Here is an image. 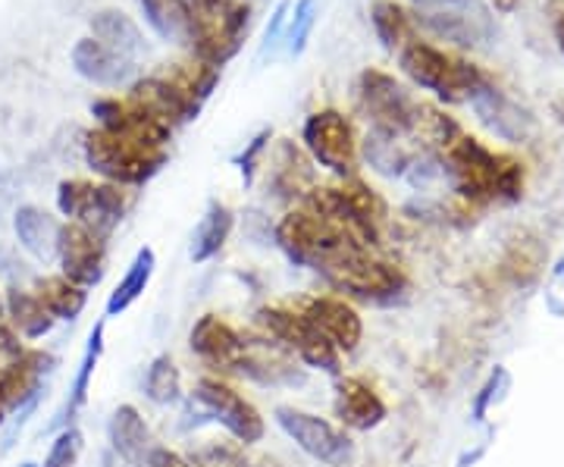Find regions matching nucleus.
<instances>
[{
	"instance_id": "393cba45",
	"label": "nucleus",
	"mask_w": 564,
	"mask_h": 467,
	"mask_svg": "<svg viewBox=\"0 0 564 467\" xmlns=\"http://www.w3.org/2000/svg\"><path fill=\"white\" fill-rule=\"evenodd\" d=\"M13 229H17V239L20 245L39 261H51L57 258V232H61V224L41 210L35 204H22L13 217Z\"/></svg>"
},
{
	"instance_id": "b1692460",
	"label": "nucleus",
	"mask_w": 564,
	"mask_h": 467,
	"mask_svg": "<svg viewBox=\"0 0 564 467\" xmlns=\"http://www.w3.org/2000/svg\"><path fill=\"white\" fill-rule=\"evenodd\" d=\"M3 317L25 343L51 336V329L57 326V321L47 314V307L39 302V295L29 292V289H20V285H10L3 292Z\"/></svg>"
},
{
	"instance_id": "c756f323",
	"label": "nucleus",
	"mask_w": 564,
	"mask_h": 467,
	"mask_svg": "<svg viewBox=\"0 0 564 467\" xmlns=\"http://www.w3.org/2000/svg\"><path fill=\"white\" fill-rule=\"evenodd\" d=\"M39 302L47 307V314L54 321H76L85 305H88V289L69 283L63 273H47V276H39L35 280V289Z\"/></svg>"
},
{
	"instance_id": "a19ab883",
	"label": "nucleus",
	"mask_w": 564,
	"mask_h": 467,
	"mask_svg": "<svg viewBox=\"0 0 564 467\" xmlns=\"http://www.w3.org/2000/svg\"><path fill=\"white\" fill-rule=\"evenodd\" d=\"M552 25H555V41H558V51H562L564 57V0L555 7V20H552Z\"/></svg>"
},
{
	"instance_id": "dca6fc26",
	"label": "nucleus",
	"mask_w": 564,
	"mask_h": 467,
	"mask_svg": "<svg viewBox=\"0 0 564 467\" xmlns=\"http://www.w3.org/2000/svg\"><path fill=\"white\" fill-rule=\"evenodd\" d=\"M299 311L311 324L321 329L323 336L339 348V355H351L361 346L364 321L358 307L343 295H307L299 302Z\"/></svg>"
},
{
	"instance_id": "a18cd8bd",
	"label": "nucleus",
	"mask_w": 564,
	"mask_h": 467,
	"mask_svg": "<svg viewBox=\"0 0 564 467\" xmlns=\"http://www.w3.org/2000/svg\"><path fill=\"white\" fill-rule=\"evenodd\" d=\"M7 424V411H3V405H0V427Z\"/></svg>"
},
{
	"instance_id": "c85d7f7f",
	"label": "nucleus",
	"mask_w": 564,
	"mask_h": 467,
	"mask_svg": "<svg viewBox=\"0 0 564 467\" xmlns=\"http://www.w3.org/2000/svg\"><path fill=\"white\" fill-rule=\"evenodd\" d=\"M273 192L280 198H292L302 202L304 195L314 188V170L311 161L292 142H282L276 151V166H273Z\"/></svg>"
},
{
	"instance_id": "7ed1b4c3",
	"label": "nucleus",
	"mask_w": 564,
	"mask_h": 467,
	"mask_svg": "<svg viewBox=\"0 0 564 467\" xmlns=\"http://www.w3.org/2000/svg\"><path fill=\"white\" fill-rule=\"evenodd\" d=\"M302 204L336 226H343L348 236H355L370 251L383 242L389 207H386L383 195L373 185L364 183L361 176L339 180L336 185H314L302 198Z\"/></svg>"
},
{
	"instance_id": "ea45409f",
	"label": "nucleus",
	"mask_w": 564,
	"mask_h": 467,
	"mask_svg": "<svg viewBox=\"0 0 564 467\" xmlns=\"http://www.w3.org/2000/svg\"><path fill=\"white\" fill-rule=\"evenodd\" d=\"M144 467H192L185 461V455L180 452H170V448L154 446L151 448V455H148V465Z\"/></svg>"
},
{
	"instance_id": "bb28decb",
	"label": "nucleus",
	"mask_w": 564,
	"mask_h": 467,
	"mask_svg": "<svg viewBox=\"0 0 564 467\" xmlns=\"http://www.w3.org/2000/svg\"><path fill=\"white\" fill-rule=\"evenodd\" d=\"M232 229H236V214H232L226 204L214 202L210 207H207V214L202 217V224H198V229H195V236H192L188 258H192L195 264H207V261H214L223 248H226V242H229Z\"/></svg>"
},
{
	"instance_id": "cd10ccee",
	"label": "nucleus",
	"mask_w": 564,
	"mask_h": 467,
	"mask_svg": "<svg viewBox=\"0 0 564 467\" xmlns=\"http://www.w3.org/2000/svg\"><path fill=\"white\" fill-rule=\"evenodd\" d=\"M370 22L377 29V39L383 41V47L392 51V54H402L411 41H417L414 17H411V10L402 7L399 0H373Z\"/></svg>"
},
{
	"instance_id": "f8f14e48",
	"label": "nucleus",
	"mask_w": 564,
	"mask_h": 467,
	"mask_svg": "<svg viewBox=\"0 0 564 467\" xmlns=\"http://www.w3.org/2000/svg\"><path fill=\"white\" fill-rule=\"evenodd\" d=\"M57 207L66 220L88 226L91 232H98L107 239L117 226L122 214L129 207V198L120 185L91 183V180H66L57 188Z\"/></svg>"
},
{
	"instance_id": "4c0bfd02",
	"label": "nucleus",
	"mask_w": 564,
	"mask_h": 467,
	"mask_svg": "<svg viewBox=\"0 0 564 467\" xmlns=\"http://www.w3.org/2000/svg\"><path fill=\"white\" fill-rule=\"evenodd\" d=\"M25 339L13 326L7 324V317H0V367H7L10 361H17L22 351H25Z\"/></svg>"
},
{
	"instance_id": "a878e982",
	"label": "nucleus",
	"mask_w": 564,
	"mask_h": 467,
	"mask_svg": "<svg viewBox=\"0 0 564 467\" xmlns=\"http://www.w3.org/2000/svg\"><path fill=\"white\" fill-rule=\"evenodd\" d=\"M139 7L148 25L163 41H173V44H185L188 47L192 25H195V7L188 0H139Z\"/></svg>"
},
{
	"instance_id": "6ab92c4d",
	"label": "nucleus",
	"mask_w": 564,
	"mask_h": 467,
	"mask_svg": "<svg viewBox=\"0 0 564 467\" xmlns=\"http://www.w3.org/2000/svg\"><path fill=\"white\" fill-rule=\"evenodd\" d=\"M129 98L135 104H141L151 117H158L161 122H166L170 129H176L182 122H192L202 113V104L195 101V98L182 88L180 82L170 79L166 73L132 82Z\"/></svg>"
},
{
	"instance_id": "aec40b11",
	"label": "nucleus",
	"mask_w": 564,
	"mask_h": 467,
	"mask_svg": "<svg viewBox=\"0 0 564 467\" xmlns=\"http://www.w3.org/2000/svg\"><path fill=\"white\" fill-rule=\"evenodd\" d=\"M54 365V358L41 348H25L17 361L0 367V405L3 411H32L39 402L41 383L47 377V370Z\"/></svg>"
},
{
	"instance_id": "c9c22d12",
	"label": "nucleus",
	"mask_w": 564,
	"mask_h": 467,
	"mask_svg": "<svg viewBox=\"0 0 564 467\" xmlns=\"http://www.w3.org/2000/svg\"><path fill=\"white\" fill-rule=\"evenodd\" d=\"M82 448H85V436H82L79 430L63 427L57 433V439L47 448L44 465L41 467H76L82 458Z\"/></svg>"
},
{
	"instance_id": "473e14b6",
	"label": "nucleus",
	"mask_w": 564,
	"mask_h": 467,
	"mask_svg": "<svg viewBox=\"0 0 564 467\" xmlns=\"http://www.w3.org/2000/svg\"><path fill=\"white\" fill-rule=\"evenodd\" d=\"M141 389L154 405H176L182 399V373L176 361L170 355H158L144 370Z\"/></svg>"
},
{
	"instance_id": "412c9836",
	"label": "nucleus",
	"mask_w": 564,
	"mask_h": 467,
	"mask_svg": "<svg viewBox=\"0 0 564 467\" xmlns=\"http://www.w3.org/2000/svg\"><path fill=\"white\" fill-rule=\"evenodd\" d=\"M333 414H336L339 427L370 433L383 424L389 408H386L383 395L364 377H339L336 392H333Z\"/></svg>"
},
{
	"instance_id": "72a5a7b5",
	"label": "nucleus",
	"mask_w": 564,
	"mask_h": 467,
	"mask_svg": "<svg viewBox=\"0 0 564 467\" xmlns=\"http://www.w3.org/2000/svg\"><path fill=\"white\" fill-rule=\"evenodd\" d=\"M104 355V324H98L88 336V346H85V355L79 361V373L73 380V389H69V402H66V421H73V414L79 411L85 402H88V389H91V377L98 370V361Z\"/></svg>"
},
{
	"instance_id": "20e7f679",
	"label": "nucleus",
	"mask_w": 564,
	"mask_h": 467,
	"mask_svg": "<svg viewBox=\"0 0 564 467\" xmlns=\"http://www.w3.org/2000/svg\"><path fill=\"white\" fill-rule=\"evenodd\" d=\"M399 63H402L408 79L426 88V91H433L445 104L477 101L489 88V79L480 66L462 61V57L448 54L430 41H411L399 54Z\"/></svg>"
},
{
	"instance_id": "e433bc0d",
	"label": "nucleus",
	"mask_w": 564,
	"mask_h": 467,
	"mask_svg": "<svg viewBox=\"0 0 564 467\" xmlns=\"http://www.w3.org/2000/svg\"><path fill=\"white\" fill-rule=\"evenodd\" d=\"M317 22V0H299L295 3V17L289 22V54H302L304 44L311 39V29Z\"/></svg>"
},
{
	"instance_id": "5701e85b",
	"label": "nucleus",
	"mask_w": 564,
	"mask_h": 467,
	"mask_svg": "<svg viewBox=\"0 0 564 467\" xmlns=\"http://www.w3.org/2000/svg\"><path fill=\"white\" fill-rule=\"evenodd\" d=\"M73 66H76L79 76L95 82V85H104V88H117L132 73V61H126L117 51H110V47H104L101 41L91 39V35L76 41V47H73Z\"/></svg>"
},
{
	"instance_id": "a211bd4d",
	"label": "nucleus",
	"mask_w": 564,
	"mask_h": 467,
	"mask_svg": "<svg viewBox=\"0 0 564 467\" xmlns=\"http://www.w3.org/2000/svg\"><path fill=\"white\" fill-rule=\"evenodd\" d=\"M188 348L210 370L232 373L245 351V333H239L236 326L217 314H204L188 333Z\"/></svg>"
},
{
	"instance_id": "de8ad7c7",
	"label": "nucleus",
	"mask_w": 564,
	"mask_h": 467,
	"mask_svg": "<svg viewBox=\"0 0 564 467\" xmlns=\"http://www.w3.org/2000/svg\"><path fill=\"white\" fill-rule=\"evenodd\" d=\"M22 467H35V465H32V461H25V465H22Z\"/></svg>"
},
{
	"instance_id": "f03ea898",
	"label": "nucleus",
	"mask_w": 564,
	"mask_h": 467,
	"mask_svg": "<svg viewBox=\"0 0 564 467\" xmlns=\"http://www.w3.org/2000/svg\"><path fill=\"white\" fill-rule=\"evenodd\" d=\"M276 245L292 264L311 267L317 273H329L348 258L370 251L355 236H348L343 226L326 220L304 204L282 214V220L276 224Z\"/></svg>"
},
{
	"instance_id": "4be33fe9",
	"label": "nucleus",
	"mask_w": 564,
	"mask_h": 467,
	"mask_svg": "<svg viewBox=\"0 0 564 467\" xmlns=\"http://www.w3.org/2000/svg\"><path fill=\"white\" fill-rule=\"evenodd\" d=\"M107 436H110V446L120 455L126 465L144 467L148 465V455L154 448L151 439V430L144 424L141 411L135 405H120L113 411L110 424H107Z\"/></svg>"
},
{
	"instance_id": "79ce46f5",
	"label": "nucleus",
	"mask_w": 564,
	"mask_h": 467,
	"mask_svg": "<svg viewBox=\"0 0 564 467\" xmlns=\"http://www.w3.org/2000/svg\"><path fill=\"white\" fill-rule=\"evenodd\" d=\"M195 10H204V13H210V10H220L223 3H229V0H188Z\"/></svg>"
},
{
	"instance_id": "0eeeda50",
	"label": "nucleus",
	"mask_w": 564,
	"mask_h": 467,
	"mask_svg": "<svg viewBox=\"0 0 564 467\" xmlns=\"http://www.w3.org/2000/svg\"><path fill=\"white\" fill-rule=\"evenodd\" d=\"M323 280L333 285L343 298H355L361 305H395L399 298L408 295V273L402 267L377 258L373 251H361L355 258H348L339 267H333L329 273H323Z\"/></svg>"
},
{
	"instance_id": "f3484780",
	"label": "nucleus",
	"mask_w": 564,
	"mask_h": 467,
	"mask_svg": "<svg viewBox=\"0 0 564 467\" xmlns=\"http://www.w3.org/2000/svg\"><path fill=\"white\" fill-rule=\"evenodd\" d=\"M91 113L98 120V129H107L113 135H126V139H135V142L166 148L170 135H173V129L166 122L151 117L129 95L126 98H98V101L91 104Z\"/></svg>"
},
{
	"instance_id": "423d86ee",
	"label": "nucleus",
	"mask_w": 564,
	"mask_h": 467,
	"mask_svg": "<svg viewBox=\"0 0 564 467\" xmlns=\"http://www.w3.org/2000/svg\"><path fill=\"white\" fill-rule=\"evenodd\" d=\"M254 324H258V333H261V336L280 343V346L285 348L289 355H295L304 367L339 377V367H343L339 348L333 346L321 329L304 317L299 307L267 305L254 314Z\"/></svg>"
},
{
	"instance_id": "49530a36",
	"label": "nucleus",
	"mask_w": 564,
	"mask_h": 467,
	"mask_svg": "<svg viewBox=\"0 0 564 467\" xmlns=\"http://www.w3.org/2000/svg\"><path fill=\"white\" fill-rule=\"evenodd\" d=\"M0 317H3V292H0Z\"/></svg>"
},
{
	"instance_id": "c03bdc74",
	"label": "nucleus",
	"mask_w": 564,
	"mask_h": 467,
	"mask_svg": "<svg viewBox=\"0 0 564 467\" xmlns=\"http://www.w3.org/2000/svg\"><path fill=\"white\" fill-rule=\"evenodd\" d=\"M555 113H558V120L564 122V101H558V104H555Z\"/></svg>"
},
{
	"instance_id": "4468645a",
	"label": "nucleus",
	"mask_w": 564,
	"mask_h": 467,
	"mask_svg": "<svg viewBox=\"0 0 564 467\" xmlns=\"http://www.w3.org/2000/svg\"><path fill=\"white\" fill-rule=\"evenodd\" d=\"M57 261L61 273L82 289H95L107 273V245L88 226L66 220L57 232Z\"/></svg>"
},
{
	"instance_id": "39448f33",
	"label": "nucleus",
	"mask_w": 564,
	"mask_h": 467,
	"mask_svg": "<svg viewBox=\"0 0 564 467\" xmlns=\"http://www.w3.org/2000/svg\"><path fill=\"white\" fill-rule=\"evenodd\" d=\"M85 161L110 185H144L151 183L166 163V148L135 142L126 135H113L107 129L85 132Z\"/></svg>"
},
{
	"instance_id": "58836bf2",
	"label": "nucleus",
	"mask_w": 564,
	"mask_h": 467,
	"mask_svg": "<svg viewBox=\"0 0 564 467\" xmlns=\"http://www.w3.org/2000/svg\"><path fill=\"white\" fill-rule=\"evenodd\" d=\"M267 142H270V129H263L261 135H254L251 144L242 151V158H239V170H242L245 183H251L254 180V170H258V163H261V154L267 151Z\"/></svg>"
},
{
	"instance_id": "7c9ffc66",
	"label": "nucleus",
	"mask_w": 564,
	"mask_h": 467,
	"mask_svg": "<svg viewBox=\"0 0 564 467\" xmlns=\"http://www.w3.org/2000/svg\"><path fill=\"white\" fill-rule=\"evenodd\" d=\"M91 39H98L104 47L117 51L126 61H135V54L144 47L141 29L122 10H101V13H95L91 17Z\"/></svg>"
},
{
	"instance_id": "f704fd0d",
	"label": "nucleus",
	"mask_w": 564,
	"mask_h": 467,
	"mask_svg": "<svg viewBox=\"0 0 564 467\" xmlns=\"http://www.w3.org/2000/svg\"><path fill=\"white\" fill-rule=\"evenodd\" d=\"M185 461L192 467H251L248 465V455L245 446H239L236 439L226 443V439H207L202 446H195Z\"/></svg>"
},
{
	"instance_id": "9d476101",
	"label": "nucleus",
	"mask_w": 564,
	"mask_h": 467,
	"mask_svg": "<svg viewBox=\"0 0 564 467\" xmlns=\"http://www.w3.org/2000/svg\"><path fill=\"white\" fill-rule=\"evenodd\" d=\"M302 142L311 154V161L321 163L323 170H329L333 176L339 180H351L358 176V135H355V126L351 120L326 107L317 110L304 120Z\"/></svg>"
},
{
	"instance_id": "ddd939ff",
	"label": "nucleus",
	"mask_w": 564,
	"mask_h": 467,
	"mask_svg": "<svg viewBox=\"0 0 564 467\" xmlns=\"http://www.w3.org/2000/svg\"><path fill=\"white\" fill-rule=\"evenodd\" d=\"M358 104H361L364 117L370 120L373 132L402 139L411 132L414 120V104L411 95L383 69H364L358 76Z\"/></svg>"
},
{
	"instance_id": "2eb2a0df",
	"label": "nucleus",
	"mask_w": 564,
	"mask_h": 467,
	"mask_svg": "<svg viewBox=\"0 0 564 467\" xmlns=\"http://www.w3.org/2000/svg\"><path fill=\"white\" fill-rule=\"evenodd\" d=\"M232 373H242L245 380H254L261 387H299L304 383V370L299 358L289 355L280 343L267 336H245V351Z\"/></svg>"
},
{
	"instance_id": "2f4dec72",
	"label": "nucleus",
	"mask_w": 564,
	"mask_h": 467,
	"mask_svg": "<svg viewBox=\"0 0 564 467\" xmlns=\"http://www.w3.org/2000/svg\"><path fill=\"white\" fill-rule=\"evenodd\" d=\"M154 267H158V254L151 248H139L135 261L129 264V270L122 273V280L110 292V298H107V317H117V314L129 311L139 302L141 295H144V289L151 285Z\"/></svg>"
},
{
	"instance_id": "f257e3e1",
	"label": "nucleus",
	"mask_w": 564,
	"mask_h": 467,
	"mask_svg": "<svg viewBox=\"0 0 564 467\" xmlns=\"http://www.w3.org/2000/svg\"><path fill=\"white\" fill-rule=\"evenodd\" d=\"M436 154L445 163L448 183L464 202H518L524 195V163L486 148L464 129H458Z\"/></svg>"
},
{
	"instance_id": "37998d69",
	"label": "nucleus",
	"mask_w": 564,
	"mask_h": 467,
	"mask_svg": "<svg viewBox=\"0 0 564 467\" xmlns=\"http://www.w3.org/2000/svg\"><path fill=\"white\" fill-rule=\"evenodd\" d=\"M492 3H496V7H499V10H505V13H508V10H514V7H518V0H492Z\"/></svg>"
},
{
	"instance_id": "6e6552de",
	"label": "nucleus",
	"mask_w": 564,
	"mask_h": 467,
	"mask_svg": "<svg viewBox=\"0 0 564 467\" xmlns=\"http://www.w3.org/2000/svg\"><path fill=\"white\" fill-rule=\"evenodd\" d=\"M192 402L202 408L210 421H217L239 446H254L267 436V421L261 411L220 373H204L192 389Z\"/></svg>"
},
{
	"instance_id": "1a4fd4ad",
	"label": "nucleus",
	"mask_w": 564,
	"mask_h": 467,
	"mask_svg": "<svg viewBox=\"0 0 564 467\" xmlns=\"http://www.w3.org/2000/svg\"><path fill=\"white\" fill-rule=\"evenodd\" d=\"M276 424L280 430L302 448L304 455H311L323 467H351L358 458V446L348 436V430L326 421L321 414H311L302 408L280 405L276 411Z\"/></svg>"
},
{
	"instance_id": "9b49d317",
	"label": "nucleus",
	"mask_w": 564,
	"mask_h": 467,
	"mask_svg": "<svg viewBox=\"0 0 564 467\" xmlns=\"http://www.w3.org/2000/svg\"><path fill=\"white\" fill-rule=\"evenodd\" d=\"M248 22H251V7L245 0H229L210 13L195 10L188 51L195 54V61L223 69V63H229L242 51Z\"/></svg>"
}]
</instances>
